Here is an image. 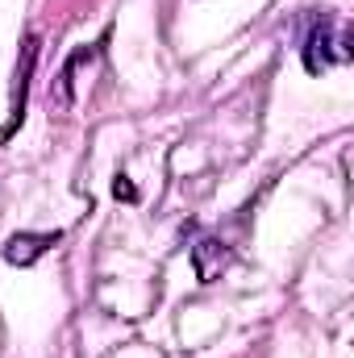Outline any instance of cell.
I'll return each mask as SVG.
<instances>
[{
	"instance_id": "5",
	"label": "cell",
	"mask_w": 354,
	"mask_h": 358,
	"mask_svg": "<svg viewBox=\"0 0 354 358\" xmlns=\"http://www.w3.org/2000/svg\"><path fill=\"white\" fill-rule=\"evenodd\" d=\"M113 192H117V196H125V200H138V192H134V187L125 183V176H117V183H113Z\"/></svg>"
},
{
	"instance_id": "4",
	"label": "cell",
	"mask_w": 354,
	"mask_h": 358,
	"mask_svg": "<svg viewBox=\"0 0 354 358\" xmlns=\"http://www.w3.org/2000/svg\"><path fill=\"white\" fill-rule=\"evenodd\" d=\"M225 263H229V250H225L221 238H200V242L192 246V267H196V275H200L204 283H213V279L225 271Z\"/></svg>"
},
{
	"instance_id": "1",
	"label": "cell",
	"mask_w": 354,
	"mask_h": 358,
	"mask_svg": "<svg viewBox=\"0 0 354 358\" xmlns=\"http://www.w3.org/2000/svg\"><path fill=\"white\" fill-rule=\"evenodd\" d=\"M300 55H304V67H309L313 76H321V71H330V67H346L351 55H354L346 21L334 17V13L313 17L309 29H304V46H300Z\"/></svg>"
},
{
	"instance_id": "2",
	"label": "cell",
	"mask_w": 354,
	"mask_h": 358,
	"mask_svg": "<svg viewBox=\"0 0 354 358\" xmlns=\"http://www.w3.org/2000/svg\"><path fill=\"white\" fill-rule=\"evenodd\" d=\"M34 59H38V38L29 34L25 38V50H21V63H17V88H13V117L8 125L0 129V142H8L17 134V125L25 121V96H29V76H34Z\"/></svg>"
},
{
	"instance_id": "3",
	"label": "cell",
	"mask_w": 354,
	"mask_h": 358,
	"mask_svg": "<svg viewBox=\"0 0 354 358\" xmlns=\"http://www.w3.org/2000/svg\"><path fill=\"white\" fill-rule=\"evenodd\" d=\"M50 246H59V234H17L8 246H4V259L13 267H34Z\"/></svg>"
}]
</instances>
